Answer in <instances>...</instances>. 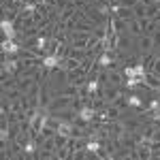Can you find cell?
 <instances>
[{
  "mask_svg": "<svg viewBox=\"0 0 160 160\" xmlns=\"http://www.w3.org/2000/svg\"><path fill=\"white\" fill-rule=\"evenodd\" d=\"M0 28H2V34H4V38H15V26H13V22L9 19V17H4L2 19V24H0Z\"/></svg>",
  "mask_w": 160,
  "mask_h": 160,
  "instance_id": "obj_6",
  "label": "cell"
},
{
  "mask_svg": "<svg viewBox=\"0 0 160 160\" xmlns=\"http://www.w3.org/2000/svg\"><path fill=\"white\" fill-rule=\"evenodd\" d=\"M96 64H98L100 68H107V66H111L113 64V53H111V49H102L96 56Z\"/></svg>",
  "mask_w": 160,
  "mask_h": 160,
  "instance_id": "obj_5",
  "label": "cell"
},
{
  "mask_svg": "<svg viewBox=\"0 0 160 160\" xmlns=\"http://www.w3.org/2000/svg\"><path fill=\"white\" fill-rule=\"evenodd\" d=\"M126 105H128L130 109H141L143 111V100H141L139 94H130V96L126 98Z\"/></svg>",
  "mask_w": 160,
  "mask_h": 160,
  "instance_id": "obj_9",
  "label": "cell"
},
{
  "mask_svg": "<svg viewBox=\"0 0 160 160\" xmlns=\"http://www.w3.org/2000/svg\"><path fill=\"white\" fill-rule=\"evenodd\" d=\"M149 113H152V120H154V122H160V107H156V109L149 111Z\"/></svg>",
  "mask_w": 160,
  "mask_h": 160,
  "instance_id": "obj_13",
  "label": "cell"
},
{
  "mask_svg": "<svg viewBox=\"0 0 160 160\" xmlns=\"http://www.w3.org/2000/svg\"><path fill=\"white\" fill-rule=\"evenodd\" d=\"M60 62H62V58L58 56V53H45V56L41 58V66L49 73V71H53V68L60 66Z\"/></svg>",
  "mask_w": 160,
  "mask_h": 160,
  "instance_id": "obj_1",
  "label": "cell"
},
{
  "mask_svg": "<svg viewBox=\"0 0 160 160\" xmlns=\"http://www.w3.org/2000/svg\"><path fill=\"white\" fill-rule=\"evenodd\" d=\"M22 154H24V156H34V154H37V143H34V139H26L24 143H22Z\"/></svg>",
  "mask_w": 160,
  "mask_h": 160,
  "instance_id": "obj_8",
  "label": "cell"
},
{
  "mask_svg": "<svg viewBox=\"0 0 160 160\" xmlns=\"http://www.w3.org/2000/svg\"><path fill=\"white\" fill-rule=\"evenodd\" d=\"M47 47H49V38H47V37L32 38V47H30V49H32V53H34V51H45Z\"/></svg>",
  "mask_w": 160,
  "mask_h": 160,
  "instance_id": "obj_7",
  "label": "cell"
},
{
  "mask_svg": "<svg viewBox=\"0 0 160 160\" xmlns=\"http://www.w3.org/2000/svg\"><path fill=\"white\" fill-rule=\"evenodd\" d=\"M137 86H141V79H139V77H128V79H126V88H128V90H135Z\"/></svg>",
  "mask_w": 160,
  "mask_h": 160,
  "instance_id": "obj_11",
  "label": "cell"
},
{
  "mask_svg": "<svg viewBox=\"0 0 160 160\" xmlns=\"http://www.w3.org/2000/svg\"><path fill=\"white\" fill-rule=\"evenodd\" d=\"M19 51H22V47L15 43V38H4V41H2V53H4V56L15 58V56H19Z\"/></svg>",
  "mask_w": 160,
  "mask_h": 160,
  "instance_id": "obj_3",
  "label": "cell"
},
{
  "mask_svg": "<svg viewBox=\"0 0 160 160\" xmlns=\"http://www.w3.org/2000/svg\"><path fill=\"white\" fill-rule=\"evenodd\" d=\"M13 2H15V4H24L26 0H13Z\"/></svg>",
  "mask_w": 160,
  "mask_h": 160,
  "instance_id": "obj_14",
  "label": "cell"
},
{
  "mask_svg": "<svg viewBox=\"0 0 160 160\" xmlns=\"http://www.w3.org/2000/svg\"><path fill=\"white\" fill-rule=\"evenodd\" d=\"M124 77H126V79H128V77H137L135 66H124Z\"/></svg>",
  "mask_w": 160,
  "mask_h": 160,
  "instance_id": "obj_12",
  "label": "cell"
},
{
  "mask_svg": "<svg viewBox=\"0 0 160 160\" xmlns=\"http://www.w3.org/2000/svg\"><path fill=\"white\" fill-rule=\"evenodd\" d=\"M135 75L141 79V83L145 81V77H148V71H145V64L143 62H139V64H135Z\"/></svg>",
  "mask_w": 160,
  "mask_h": 160,
  "instance_id": "obj_10",
  "label": "cell"
},
{
  "mask_svg": "<svg viewBox=\"0 0 160 160\" xmlns=\"http://www.w3.org/2000/svg\"><path fill=\"white\" fill-rule=\"evenodd\" d=\"M77 118H79V122L90 124L94 118H96V109H94L92 105H81V107L77 109Z\"/></svg>",
  "mask_w": 160,
  "mask_h": 160,
  "instance_id": "obj_2",
  "label": "cell"
},
{
  "mask_svg": "<svg viewBox=\"0 0 160 160\" xmlns=\"http://www.w3.org/2000/svg\"><path fill=\"white\" fill-rule=\"evenodd\" d=\"M98 88H100V79L92 77L90 81H86V86H81V96H96Z\"/></svg>",
  "mask_w": 160,
  "mask_h": 160,
  "instance_id": "obj_4",
  "label": "cell"
}]
</instances>
